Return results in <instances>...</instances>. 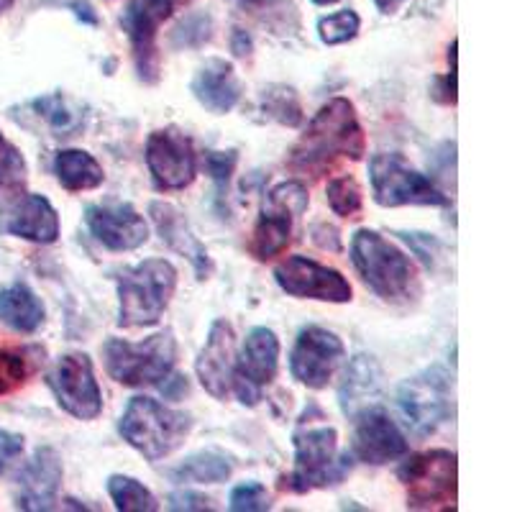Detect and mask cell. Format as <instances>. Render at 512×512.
<instances>
[{
	"label": "cell",
	"instance_id": "e0dca14e",
	"mask_svg": "<svg viewBox=\"0 0 512 512\" xmlns=\"http://www.w3.org/2000/svg\"><path fill=\"white\" fill-rule=\"evenodd\" d=\"M195 374L210 397L226 400L231 395L233 374H236V331L226 318L210 323L205 346L195 361Z\"/></svg>",
	"mask_w": 512,
	"mask_h": 512
},
{
	"label": "cell",
	"instance_id": "44dd1931",
	"mask_svg": "<svg viewBox=\"0 0 512 512\" xmlns=\"http://www.w3.org/2000/svg\"><path fill=\"white\" fill-rule=\"evenodd\" d=\"M64 466L59 454L52 446L36 448V454L31 456L29 464L18 474V510L31 512H47L54 510L57 502L59 487H62Z\"/></svg>",
	"mask_w": 512,
	"mask_h": 512
},
{
	"label": "cell",
	"instance_id": "d6986e66",
	"mask_svg": "<svg viewBox=\"0 0 512 512\" xmlns=\"http://www.w3.org/2000/svg\"><path fill=\"white\" fill-rule=\"evenodd\" d=\"M85 223L95 241L111 251H134L149 241V226L131 203L88 205Z\"/></svg>",
	"mask_w": 512,
	"mask_h": 512
},
{
	"label": "cell",
	"instance_id": "83f0119b",
	"mask_svg": "<svg viewBox=\"0 0 512 512\" xmlns=\"http://www.w3.org/2000/svg\"><path fill=\"white\" fill-rule=\"evenodd\" d=\"M108 495L118 512H157V497L149 492V487L126 474H111L108 477Z\"/></svg>",
	"mask_w": 512,
	"mask_h": 512
},
{
	"label": "cell",
	"instance_id": "9c48e42d",
	"mask_svg": "<svg viewBox=\"0 0 512 512\" xmlns=\"http://www.w3.org/2000/svg\"><path fill=\"white\" fill-rule=\"evenodd\" d=\"M374 203L382 208L400 205H448V195L428 175L410 167L400 154H374L369 162Z\"/></svg>",
	"mask_w": 512,
	"mask_h": 512
},
{
	"label": "cell",
	"instance_id": "d6a6232c",
	"mask_svg": "<svg viewBox=\"0 0 512 512\" xmlns=\"http://www.w3.org/2000/svg\"><path fill=\"white\" fill-rule=\"evenodd\" d=\"M361 31V18L351 8L336 11L331 16H323L318 21V36L326 47H338L346 41L356 39Z\"/></svg>",
	"mask_w": 512,
	"mask_h": 512
},
{
	"label": "cell",
	"instance_id": "2e32d148",
	"mask_svg": "<svg viewBox=\"0 0 512 512\" xmlns=\"http://www.w3.org/2000/svg\"><path fill=\"white\" fill-rule=\"evenodd\" d=\"M408 448V438L384 408L372 405L354 418L351 459H359L361 464L382 466L402 459L408 454Z\"/></svg>",
	"mask_w": 512,
	"mask_h": 512
},
{
	"label": "cell",
	"instance_id": "7dc6e473",
	"mask_svg": "<svg viewBox=\"0 0 512 512\" xmlns=\"http://www.w3.org/2000/svg\"><path fill=\"white\" fill-rule=\"evenodd\" d=\"M241 3H251V6H272L277 0H241Z\"/></svg>",
	"mask_w": 512,
	"mask_h": 512
},
{
	"label": "cell",
	"instance_id": "f546056e",
	"mask_svg": "<svg viewBox=\"0 0 512 512\" xmlns=\"http://www.w3.org/2000/svg\"><path fill=\"white\" fill-rule=\"evenodd\" d=\"M26 175H29V167H26L24 154L0 131V198H13L24 190Z\"/></svg>",
	"mask_w": 512,
	"mask_h": 512
},
{
	"label": "cell",
	"instance_id": "8d00e7d4",
	"mask_svg": "<svg viewBox=\"0 0 512 512\" xmlns=\"http://www.w3.org/2000/svg\"><path fill=\"white\" fill-rule=\"evenodd\" d=\"M26 377H29V367H26L24 356L13 354V351H0V397L18 390Z\"/></svg>",
	"mask_w": 512,
	"mask_h": 512
},
{
	"label": "cell",
	"instance_id": "6da1fadb",
	"mask_svg": "<svg viewBox=\"0 0 512 512\" xmlns=\"http://www.w3.org/2000/svg\"><path fill=\"white\" fill-rule=\"evenodd\" d=\"M367 154V136L349 98H333L313 116L305 134L290 149L287 164L295 175L318 180L331 172L341 157L361 162Z\"/></svg>",
	"mask_w": 512,
	"mask_h": 512
},
{
	"label": "cell",
	"instance_id": "f6af8a7d",
	"mask_svg": "<svg viewBox=\"0 0 512 512\" xmlns=\"http://www.w3.org/2000/svg\"><path fill=\"white\" fill-rule=\"evenodd\" d=\"M231 49L236 57H249L251 54V36L246 34L244 29H233V36H231Z\"/></svg>",
	"mask_w": 512,
	"mask_h": 512
},
{
	"label": "cell",
	"instance_id": "ba28073f",
	"mask_svg": "<svg viewBox=\"0 0 512 512\" xmlns=\"http://www.w3.org/2000/svg\"><path fill=\"white\" fill-rule=\"evenodd\" d=\"M408 487L410 510H454L456 507V454L446 448H431L410 456L397 472Z\"/></svg>",
	"mask_w": 512,
	"mask_h": 512
},
{
	"label": "cell",
	"instance_id": "52a82bcc",
	"mask_svg": "<svg viewBox=\"0 0 512 512\" xmlns=\"http://www.w3.org/2000/svg\"><path fill=\"white\" fill-rule=\"evenodd\" d=\"M351 456L338 461V433L333 425H318L295 433V469L290 487L297 495L338 484L349 472Z\"/></svg>",
	"mask_w": 512,
	"mask_h": 512
},
{
	"label": "cell",
	"instance_id": "4fadbf2b",
	"mask_svg": "<svg viewBox=\"0 0 512 512\" xmlns=\"http://www.w3.org/2000/svg\"><path fill=\"white\" fill-rule=\"evenodd\" d=\"M274 280L282 292L300 300H320V303L344 305L351 303L349 280L338 269L308 259V256H287L285 262L274 267Z\"/></svg>",
	"mask_w": 512,
	"mask_h": 512
},
{
	"label": "cell",
	"instance_id": "1f68e13d",
	"mask_svg": "<svg viewBox=\"0 0 512 512\" xmlns=\"http://www.w3.org/2000/svg\"><path fill=\"white\" fill-rule=\"evenodd\" d=\"M326 200L328 208H331L338 218H359L361 205H364V195H361L359 182L351 175L333 177V180L328 182Z\"/></svg>",
	"mask_w": 512,
	"mask_h": 512
},
{
	"label": "cell",
	"instance_id": "ab89813d",
	"mask_svg": "<svg viewBox=\"0 0 512 512\" xmlns=\"http://www.w3.org/2000/svg\"><path fill=\"white\" fill-rule=\"evenodd\" d=\"M169 510H213V505L198 492H175L169 495Z\"/></svg>",
	"mask_w": 512,
	"mask_h": 512
},
{
	"label": "cell",
	"instance_id": "b9f144b4",
	"mask_svg": "<svg viewBox=\"0 0 512 512\" xmlns=\"http://www.w3.org/2000/svg\"><path fill=\"white\" fill-rule=\"evenodd\" d=\"M433 98L441 100L446 105H454L456 103V72H448L446 77H438L433 82Z\"/></svg>",
	"mask_w": 512,
	"mask_h": 512
},
{
	"label": "cell",
	"instance_id": "74e56055",
	"mask_svg": "<svg viewBox=\"0 0 512 512\" xmlns=\"http://www.w3.org/2000/svg\"><path fill=\"white\" fill-rule=\"evenodd\" d=\"M24 454V436L21 433L0 431V474L8 472V466Z\"/></svg>",
	"mask_w": 512,
	"mask_h": 512
},
{
	"label": "cell",
	"instance_id": "5bb4252c",
	"mask_svg": "<svg viewBox=\"0 0 512 512\" xmlns=\"http://www.w3.org/2000/svg\"><path fill=\"white\" fill-rule=\"evenodd\" d=\"M280 369V338L272 328L256 326L246 333L244 349L236 356V374H233V387L244 405L254 408L262 400V390L274 382Z\"/></svg>",
	"mask_w": 512,
	"mask_h": 512
},
{
	"label": "cell",
	"instance_id": "f1b7e54d",
	"mask_svg": "<svg viewBox=\"0 0 512 512\" xmlns=\"http://www.w3.org/2000/svg\"><path fill=\"white\" fill-rule=\"evenodd\" d=\"M262 111L264 116L272 121L282 123V126H300L303 123V105L292 88L287 85H269L262 93Z\"/></svg>",
	"mask_w": 512,
	"mask_h": 512
},
{
	"label": "cell",
	"instance_id": "484cf974",
	"mask_svg": "<svg viewBox=\"0 0 512 512\" xmlns=\"http://www.w3.org/2000/svg\"><path fill=\"white\" fill-rule=\"evenodd\" d=\"M54 175L67 192H88L105 182L100 162L85 149H59L54 157Z\"/></svg>",
	"mask_w": 512,
	"mask_h": 512
},
{
	"label": "cell",
	"instance_id": "cb8c5ba5",
	"mask_svg": "<svg viewBox=\"0 0 512 512\" xmlns=\"http://www.w3.org/2000/svg\"><path fill=\"white\" fill-rule=\"evenodd\" d=\"M384 374L379 361L369 354H356L346 367L341 387H338V405L346 418L354 420L361 410L377 405L382 397Z\"/></svg>",
	"mask_w": 512,
	"mask_h": 512
},
{
	"label": "cell",
	"instance_id": "d590c367",
	"mask_svg": "<svg viewBox=\"0 0 512 512\" xmlns=\"http://www.w3.org/2000/svg\"><path fill=\"white\" fill-rule=\"evenodd\" d=\"M239 164V154L233 152H208L205 154V172L210 175V180L216 182L218 198H223L228 190V182H231L233 169Z\"/></svg>",
	"mask_w": 512,
	"mask_h": 512
},
{
	"label": "cell",
	"instance_id": "836d02e7",
	"mask_svg": "<svg viewBox=\"0 0 512 512\" xmlns=\"http://www.w3.org/2000/svg\"><path fill=\"white\" fill-rule=\"evenodd\" d=\"M231 510L233 512H264L272 507V497H269L267 487L259 482H244L239 487H233L231 497Z\"/></svg>",
	"mask_w": 512,
	"mask_h": 512
},
{
	"label": "cell",
	"instance_id": "7bdbcfd3",
	"mask_svg": "<svg viewBox=\"0 0 512 512\" xmlns=\"http://www.w3.org/2000/svg\"><path fill=\"white\" fill-rule=\"evenodd\" d=\"M59 3H62L64 8H70L77 16V21H82V24L98 26V13L93 11V6H90L88 0H59Z\"/></svg>",
	"mask_w": 512,
	"mask_h": 512
},
{
	"label": "cell",
	"instance_id": "4316f807",
	"mask_svg": "<svg viewBox=\"0 0 512 512\" xmlns=\"http://www.w3.org/2000/svg\"><path fill=\"white\" fill-rule=\"evenodd\" d=\"M233 466L218 451H200L182 461L177 469H172L175 482H195V484H218L231 477Z\"/></svg>",
	"mask_w": 512,
	"mask_h": 512
},
{
	"label": "cell",
	"instance_id": "7a4b0ae2",
	"mask_svg": "<svg viewBox=\"0 0 512 512\" xmlns=\"http://www.w3.org/2000/svg\"><path fill=\"white\" fill-rule=\"evenodd\" d=\"M351 264L359 272L361 282L369 287L384 303L408 305L418 300L420 277L400 246L387 241L382 233L372 228H361L351 239Z\"/></svg>",
	"mask_w": 512,
	"mask_h": 512
},
{
	"label": "cell",
	"instance_id": "f907efd6",
	"mask_svg": "<svg viewBox=\"0 0 512 512\" xmlns=\"http://www.w3.org/2000/svg\"><path fill=\"white\" fill-rule=\"evenodd\" d=\"M172 3H175V8H177V6H185V3H190V0H172Z\"/></svg>",
	"mask_w": 512,
	"mask_h": 512
},
{
	"label": "cell",
	"instance_id": "681fc988",
	"mask_svg": "<svg viewBox=\"0 0 512 512\" xmlns=\"http://www.w3.org/2000/svg\"><path fill=\"white\" fill-rule=\"evenodd\" d=\"M315 6H333V3H338V0H313Z\"/></svg>",
	"mask_w": 512,
	"mask_h": 512
},
{
	"label": "cell",
	"instance_id": "7c38bea8",
	"mask_svg": "<svg viewBox=\"0 0 512 512\" xmlns=\"http://www.w3.org/2000/svg\"><path fill=\"white\" fill-rule=\"evenodd\" d=\"M57 405L77 420H95L103 413V392L95 379L93 359L82 351L59 356L47 377Z\"/></svg>",
	"mask_w": 512,
	"mask_h": 512
},
{
	"label": "cell",
	"instance_id": "30bf717a",
	"mask_svg": "<svg viewBox=\"0 0 512 512\" xmlns=\"http://www.w3.org/2000/svg\"><path fill=\"white\" fill-rule=\"evenodd\" d=\"M451 405V379L441 367L405 379L397 390V410L418 438L436 433L451 415Z\"/></svg>",
	"mask_w": 512,
	"mask_h": 512
},
{
	"label": "cell",
	"instance_id": "8fae6325",
	"mask_svg": "<svg viewBox=\"0 0 512 512\" xmlns=\"http://www.w3.org/2000/svg\"><path fill=\"white\" fill-rule=\"evenodd\" d=\"M146 167L157 190H185L198 177V154L192 139L175 126L157 128L146 139Z\"/></svg>",
	"mask_w": 512,
	"mask_h": 512
},
{
	"label": "cell",
	"instance_id": "ee69618b",
	"mask_svg": "<svg viewBox=\"0 0 512 512\" xmlns=\"http://www.w3.org/2000/svg\"><path fill=\"white\" fill-rule=\"evenodd\" d=\"M164 392V397H169V400H180L182 395H187V377H182V374H169L167 379H164V384H159Z\"/></svg>",
	"mask_w": 512,
	"mask_h": 512
},
{
	"label": "cell",
	"instance_id": "3957f363",
	"mask_svg": "<svg viewBox=\"0 0 512 512\" xmlns=\"http://www.w3.org/2000/svg\"><path fill=\"white\" fill-rule=\"evenodd\" d=\"M118 326L152 328L177 290V269L167 259H144L116 277Z\"/></svg>",
	"mask_w": 512,
	"mask_h": 512
},
{
	"label": "cell",
	"instance_id": "ffe728a7",
	"mask_svg": "<svg viewBox=\"0 0 512 512\" xmlns=\"http://www.w3.org/2000/svg\"><path fill=\"white\" fill-rule=\"evenodd\" d=\"M149 216H152L164 244L175 254L185 256L187 262L192 264V269H195V274H198V280H208L210 274H213V259H210L203 241L198 239V233L192 231L185 213L172 203L152 200L149 203Z\"/></svg>",
	"mask_w": 512,
	"mask_h": 512
},
{
	"label": "cell",
	"instance_id": "f35d334b",
	"mask_svg": "<svg viewBox=\"0 0 512 512\" xmlns=\"http://www.w3.org/2000/svg\"><path fill=\"white\" fill-rule=\"evenodd\" d=\"M400 236H402V241H405V244H410V249H413L415 254H418L425 264H428V267H431L433 256H436V251H438V241L433 239V236H428V233H400Z\"/></svg>",
	"mask_w": 512,
	"mask_h": 512
},
{
	"label": "cell",
	"instance_id": "8992f818",
	"mask_svg": "<svg viewBox=\"0 0 512 512\" xmlns=\"http://www.w3.org/2000/svg\"><path fill=\"white\" fill-rule=\"evenodd\" d=\"M308 205V187L303 182L290 180L269 190L249 241V254L256 262H272L274 256L285 254L292 244L295 218L303 216Z\"/></svg>",
	"mask_w": 512,
	"mask_h": 512
},
{
	"label": "cell",
	"instance_id": "60d3db41",
	"mask_svg": "<svg viewBox=\"0 0 512 512\" xmlns=\"http://www.w3.org/2000/svg\"><path fill=\"white\" fill-rule=\"evenodd\" d=\"M313 241L323 251H341V236H338V228L331 226V223L313 226Z\"/></svg>",
	"mask_w": 512,
	"mask_h": 512
},
{
	"label": "cell",
	"instance_id": "c3c4849f",
	"mask_svg": "<svg viewBox=\"0 0 512 512\" xmlns=\"http://www.w3.org/2000/svg\"><path fill=\"white\" fill-rule=\"evenodd\" d=\"M11 6H13V0H0V16H3Z\"/></svg>",
	"mask_w": 512,
	"mask_h": 512
},
{
	"label": "cell",
	"instance_id": "603a6c76",
	"mask_svg": "<svg viewBox=\"0 0 512 512\" xmlns=\"http://www.w3.org/2000/svg\"><path fill=\"white\" fill-rule=\"evenodd\" d=\"M190 90L205 111L216 113V116L231 113L241 100V82L236 67L221 57L208 59L195 72Z\"/></svg>",
	"mask_w": 512,
	"mask_h": 512
},
{
	"label": "cell",
	"instance_id": "277c9868",
	"mask_svg": "<svg viewBox=\"0 0 512 512\" xmlns=\"http://www.w3.org/2000/svg\"><path fill=\"white\" fill-rule=\"evenodd\" d=\"M192 418L180 410H172L152 397H131L118 420V433L131 448H136L146 461L167 459L187 441L192 433Z\"/></svg>",
	"mask_w": 512,
	"mask_h": 512
},
{
	"label": "cell",
	"instance_id": "d4e9b609",
	"mask_svg": "<svg viewBox=\"0 0 512 512\" xmlns=\"http://www.w3.org/2000/svg\"><path fill=\"white\" fill-rule=\"evenodd\" d=\"M44 318H47L44 303L29 285L13 282L0 290V323H6L18 333H36L44 326Z\"/></svg>",
	"mask_w": 512,
	"mask_h": 512
},
{
	"label": "cell",
	"instance_id": "9a60e30c",
	"mask_svg": "<svg viewBox=\"0 0 512 512\" xmlns=\"http://www.w3.org/2000/svg\"><path fill=\"white\" fill-rule=\"evenodd\" d=\"M344 341L323 326H308L297 333L290 351V374L308 390H326L344 361Z\"/></svg>",
	"mask_w": 512,
	"mask_h": 512
},
{
	"label": "cell",
	"instance_id": "4dcf8cb0",
	"mask_svg": "<svg viewBox=\"0 0 512 512\" xmlns=\"http://www.w3.org/2000/svg\"><path fill=\"white\" fill-rule=\"evenodd\" d=\"M31 108H34L59 136L72 134V131H77V128L82 126L80 111H75L70 105V100L64 98L62 93L41 95V98H36L34 103H31Z\"/></svg>",
	"mask_w": 512,
	"mask_h": 512
},
{
	"label": "cell",
	"instance_id": "ac0fdd59",
	"mask_svg": "<svg viewBox=\"0 0 512 512\" xmlns=\"http://www.w3.org/2000/svg\"><path fill=\"white\" fill-rule=\"evenodd\" d=\"M0 208V231L34 244H54L59 239V216L49 198L36 192H18Z\"/></svg>",
	"mask_w": 512,
	"mask_h": 512
},
{
	"label": "cell",
	"instance_id": "e575fe53",
	"mask_svg": "<svg viewBox=\"0 0 512 512\" xmlns=\"http://www.w3.org/2000/svg\"><path fill=\"white\" fill-rule=\"evenodd\" d=\"M213 34V21L208 13H198V16L185 18L172 34V44L175 47H200Z\"/></svg>",
	"mask_w": 512,
	"mask_h": 512
},
{
	"label": "cell",
	"instance_id": "bcb514c9",
	"mask_svg": "<svg viewBox=\"0 0 512 512\" xmlns=\"http://www.w3.org/2000/svg\"><path fill=\"white\" fill-rule=\"evenodd\" d=\"M402 3H405V0H374L377 11L384 13V16H392V13H397V8H400Z\"/></svg>",
	"mask_w": 512,
	"mask_h": 512
},
{
	"label": "cell",
	"instance_id": "5b68a950",
	"mask_svg": "<svg viewBox=\"0 0 512 512\" xmlns=\"http://www.w3.org/2000/svg\"><path fill=\"white\" fill-rule=\"evenodd\" d=\"M103 364L111 379L123 387H159L177 364V338L169 328L139 344L108 338L103 344Z\"/></svg>",
	"mask_w": 512,
	"mask_h": 512
},
{
	"label": "cell",
	"instance_id": "7402d4cb",
	"mask_svg": "<svg viewBox=\"0 0 512 512\" xmlns=\"http://www.w3.org/2000/svg\"><path fill=\"white\" fill-rule=\"evenodd\" d=\"M164 18L159 13L141 6L139 0H131L121 16V26L128 34L131 49H134L136 72L146 85H157L162 77V54L157 47V29Z\"/></svg>",
	"mask_w": 512,
	"mask_h": 512
}]
</instances>
